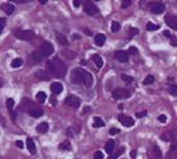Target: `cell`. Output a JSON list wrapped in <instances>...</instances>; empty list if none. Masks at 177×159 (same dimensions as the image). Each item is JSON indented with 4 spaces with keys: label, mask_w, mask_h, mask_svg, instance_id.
Wrapping results in <instances>:
<instances>
[{
    "label": "cell",
    "mask_w": 177,
    "mask_h": 159,
    "mask_svg": "<svg viewBox=\"0 0 177 159\" xmlns=\"http://www.w3.org/2000/svg\"><path fill=\"white\" fill-rule=\"evenodd\" d=\"M71 83L81 84V85H84L85 87L89 88L92 86L93 78H92L91 74L88 72L87 70L78 67V68H75V69L71 70Z\"/></svg>",
    "instance_id": "6da1fadb"
},
{
    "label": "cell",
    "mask_w": 177,
    "mask_h": 159,
    "mask_svg": "<svg viewBox=\"0 0 177 159\" xmlns=\"http://www.w3.org/2000/svg\"><path fill=\"white\" fill-rule=\"evenodd\" d=\"M47 69L50 72V74L55 77H64L66 74L67 67L64 64V62L58 57L55 56L52 59L48 60L47 62Z\"/></svg>",
    "instance_id": "7a4b0ae2"
},
{
    "label": "cell",
    "mask_w": 177,
    "mask_h": 159,
    "mask_svg": "<svg viewBox=\"0 0 177 159\" xmlns=\"http://www.w3.org/2000/svg\"><path fill=\"white\" fill-rule=\"evenodd\" d=\"M15 37L20 40L29 41L35 37V33L31 30H17L15 32Z\"/></svg>",
    "instance_id": "3957f363"
},
{
    "label": "cell",
    "mask_w": 177,
    "mask_h": 159,
    "mask_svg": "<svg viewBox=\"0 0 177 159\" xmlns=\"http://www.w3.org/2000/svg\"><path fill=\"white\" fill-rule=\"evenodd\" d=\"M39 51L41 52V54L44 56V58H47L49 57L50 55H52L54 52V47L52 43H48V41H45L43 45L39 47Z\"/></svg>",
    "instance_id": "277c9868"
},
{
    "label": "cell",
    "mask_w": 177,
    "mask_h": 159,
    "mask_svg": "<svg viewBox=\"0 0 177 159\" xmlns=\"http://www.w3.org/2000/svg\"><path fill=\"white\" fill-rule=\"evenodd\" d=\"M130 96V92L126 89H116L112 92V97L114 99H124Z\"/></svg>",
    "instance_id": "5b68a950"
},
{
    "label": "cell",
    "mask_w": 177,
    "mask_h": 159,
    "mask_svg": "<svg viewBox=\"0 0 177 159\" xmlns=\"http://www.w3.org/2000/svg\"><path fill=\"white\" fill-rule=\"evenodd\" d=\"M84 10H85V12L88 16H94V14H98V12H100L98 6L94 3L89 2V1L85 2V4H84Z\"/></svg>",
    "instance_id": "8992f818"
},
{
    "label": "cell",
    "mask_w": 177,
    "mask_h": 159,
    "mask_svg": "<svg viewBox=\"0 0 177 159\" xmlns=\"http://www.w3.org/2000/svg\"><path fill=\"white\" fill-rule=\"evenodd\" d=\"M65 103L67 106H71L74 108H78L80 106V99L75 95H68L66 98H65Z\"/></svg>",
    "instance_id": "52a82bcc"
},
{
    "label": "cell",
    "mask_w": 177,
    "mask_h": 159,
    "mask_svg": "<svg viewBox=\"0 0 177 159\" xmlns=\"http://www.w3.org/2000/svg\"><path fill=\"white\" fill-rule=\"evenodd\" d=\"M118 120H119V122L121 123L122 125H124V126L126 127H130L135 124L134 119L128 116H124V115H119V116H118Z\"/></svg>",
    "instance_id": "ba28073f"
},
{
    "label": "cell",
    "mask_w": 177,
    "mask_h": 159,
    "mask_svg": "<svg viewBox=\"0 0 177 159\" xmlns=\"http://www.w3.org/2000/svg\"><path fill=\"white\" fill-rule=\"evenodd\" d=\"M150 10L152 14H161L165 12V5L162 3H153L150 6Z\"/></svg>",
    "instance_id": "9c48e42d"
},
{
    "label": "cell",
    "mask_w": 177,
    "mask_h": 159,
    "mask_svg": "<svg viewBox=\"0 0 177 159\" xmlns=\"http://www.w3.org/2000/svg\"><path fill=\"white\" fill-rule=\"evenodd\" d=\"M165 23L170 27V28L174 29V30H177V20L173 16L167 14V16L165 17Z\"/></svg>",
    "instance_id": "30bf717a"
},
{
    "label": "cell",
    "mask_w": 177,
    "mask_h": 159,
    "mask_svg": "<svg viewBox=\"0 0 177 159\" xmlns=\"http://www.w3.org/2000/svg\"><path fill=\"white\" fill-rule=\"evenodd\" d=\"M115 58L119 62H127L128 61V55L124 51H117L115 53Z\"/></svg>",
    "instance_id": "8fae6325"
},
{
    "label": "cell",
    "mask_w": 177,
    "mask_h": 159,
    "mask_svg": "<svg viewBox=\"0 0 177 159\" xmlns=\"http://www.w3.org/2000/svg\"><path fill=\"white\" fill-rule=\"evenodd\" d=\"M162 157V153H161V150L157 146H154L153 147V150L150 151V156H149V159H161Z\"/></svg>",
    "instance_id": "7c38bea8"
},
{
    "label": "cell",
    "mask_w": 177,
    "mask_h": 159,
    "mask_svg": "<svg viewBox=\"0 0 177 159\" xmlns=\"http://www.w3.org/2000/svg\"><path fill=\"white\" fill-rule=\"evenodd\" d=\"M51 90L54 94H59V93L62 92L63 87L60 83H58V82H54V83H52V85H51Z\"/></svg>",
    "instance_id": "4fadbf2b"
},
{
    "label": "cell",
    "mask_w": 177,
    "mask_h": 159,
    "mask_svg": "<svg viewBox=\"0 0 177 159\" xmlns=\"http://www.w3.org/2000/svg\"><path fill=\"white\" fill-rule=\"evenodd\" d=\"M27 149L29 150V152H30L31 154H35V152H36V147H35V144L34 142H33L32 139H30V137H28L27 139Z\"/></svg>",
    "instance_id": "5bb4252c"
},
{
    "label": "cell",
    "mask_w": 177,
    "mask_h": 159,
    "mask_svg": "<svg viewBox=\"0 0 177 159\" xmlns=\"http://www.w3.org/2000/svg\"><path fill=\"white\" fill-rule=\"evenodd\" d=\"M114 148H115V142L113 139H109L106 143V146H105V151L108 154H111L113 152V150H114Z\"/></svg>",
    "instance_id": "9a60e30c"
},
{
    "label": "cell",
    "mask_w": 177,
    "mask_h": 159,
    "mask_svg": "<svg viewBox=\"0 0 177 159\" xmlns=\"http://www.w3.org/2000/svg\"><path fill=\"white\" fill-rule=\"evenodd\" d=\"M105 41H106V36H105L104 34H98L95 36V38H94V43H95V45L98 46V47H103Z\"/></svg>",
    "instance_id": "2e32d148"
},
{
    "label": "cell",
    "mask_w": 177,
    "mask_h": 159,
    "mask_svg": "<svg viewBox=\"0 0 177 159\" xmlns=\"http://www.w3.org/2000/svg\"><path fill=\"white\" fill-rule=\"evenodd\" d=\"M56 40L58 41V43H60L61 46H68V40L67 38L61 33H57L56 34Z\"/></svg>",
    "instance_id": "e0dca14e"
},
{
    "label": "cell",
    "mask_w": 177,
    "mask_h": 159,
    "mask_svg": "<svg viewBox=\"0 0 177 159\" xmlns=\"http://www.w3.org/2000/svg\"><path fill=\"white\" fill-rule=\"evenodd\" d=\"M48 129H49V124H48L47 122L41 123V124H39L36 127V131L39 133H46L48 131Z\"/></svg>",
    "instance_id": "ac0fdd59"
},
{
    "label": "cell",
    "mask_w": 177,
    "mask_h": 159,
    "mask_svg": "<svg viewBox=\"0 0 177 159\" xmlns=\"http://www.w3.org/2000/svg\"><path fill=\"white\" fill-rule=\"evenodd\" d=\"M1 8L4 10V12H5L6 14H12V12H15V6L14 5H12V4H9V3H6V4H3V5L1 6Z\"/></svg>",
    "instance_id": "d6986e66"
},
{
    "label": "cell",
    "mask_w": 177,
    "mask_h": 159,
    "mask_svg": "<svg viewBox=\"0 0 177 159\" xmlns=\"http://www.w3.org/2000/svg\"><path fill=\"white\" fill-rule=\"evenodd\" d=\"M43 114L44 112L41 108H32V110L29 111V115H30L31 117H33V118H39V117H41Z\"/></svg>",
    "instance_id": "ffe728a7"
},
{
    "label": "cell",
    "mask_w": 177,
    "mask_h": 159,
    "mask_svg": "<svg viewBox=\"0 0 177 159\" xmlns=\"http://www.w3.org/2000/svg\"><path fill=\"white\" fill-rule=\"evenodd\" d=\"M92 60H93V62L95 63V65L98 66V68H102L103 67V65H104V62H103V59H102V57L101 56H98V55H93L92 56Z\"/></svg>",
    "instance_id": "44dd1931"
},
{
    "label": "cell",
    "mask_w": 177,
    "mask_h": 159,
    "mask_svg": "<svg viewBox=\"0 0 177 159\" xmlns=\"http://www.w3.org/2000/svg\"><path fill=\"white\" fill-rule=\"evenodd\" d=\"M35 76H36L39 80H49L50 79L49 74L45 72L44 70H39V72H37L36 74H35Z\"/></svg>",
    "instance_id": "7402d4cb"
},
{
    "label": "cell",
    "mask_w": 177,
    "mask_h": 159,
    "mask_svg": "<svg viewBox=\"0 0 177 159\" xmlns=\"http://www.w3.org/2000/svg\"><path fill=\"white\" fill-rule=\"evenodd\" d=\"M59 148H60L61 150H64V151H69V150L71 149V146L68 141H64L59 145Z\"/></svg>",
    "instance_id": "603a6c76"
},
{
    "label": "cell",
    "mask_w": 177,
    "mask_h": 159,
    "mask_svg": "<svg viewBox=\"0 0 177 159\" xmlns=\"http://www.w3.org/2000/svg\"><path fill=\"white\" fill-rule=\"evenodd\" d=\"M103 126H105L104 121H103L101 118H98V117H94L93 127H95V128H98V127H103Z\"/></svg>",
    "instance_id": "cb8c5ba5"
},
{
    "label": "cell",
    "mask_w": 177,
    "mask_h": 159,
    "mask_svg": "<svg viewBox=\"0 0 177 159\" xmlns=\"http://www.w3.org/2000/svg\"><path fill=\"white\" fill-rule=\"evenodd\" d=\"M36 99L39 100V102L44 103V102L46 101V99H47V95H46L45 92L41 91V92H39V93L36 94Z\"/></svg>",
    "instance_id": "d4e9b609"
},
{
    "label": "cell",
    "mask_w": 177,
    "mask_h": 159,
    "mask_svg": "<svg viewBox=\"0 0 177 159\" xmlns=\"http://www.w3.org/2000/svg\"><path fill=\"white\" fill-rule=\"evenodd\" d=\"M32 57L36 62H39V61H42L43 59H45V58H44V56L42 55L41 52H39V50H37V51H35L34 53L32 54Z\"/></svg>",
    "instance_id": "484cf974"
},
{
    "label": "cell",
    "mask_w": 177,
    "mask_h": 159,
    "mask_svg": "<svg viewBox=\"0 0 177 159\" xmlns=\"http://www.w3.org/2000/svg\"><path fill=\"white\" fill-rule=\"evenodd\" d=\"M119 29H120V24L116 22V21H113L112 24H111V30H112V32L116 33L119 31Z\"/></svg>",
    "instance_id": "4316f807"
},
{
    "label": "cell",
    "mask_w": 177,
    "mask_h": 159,
    "mask_svg": "<svg viewBox=\"0 0 177 159\" xmlns=\"http://www.w3.org/2000/svg\"><path fill=\"white\" fill-rule=\"evenodd\" d=\"M146 29H147L148 31L159 30V29H160V26H159V25H155V24H153V23L149 22V23H147V25H146Z\"/></svg>",
    "instance_id": "83f0119b"
},
{
    "label": "cell",
    "mask_w": 177,
    "mask_h": 159,
    "mask_svg": "<svg viewBox=\"0 0 177 159\" xmlns=\"http://www.w3.org/2000/svg\"><path fill=\"white\" fill-rule=\"evenodd\" d=\"M23 64V60L20 59V58H17V59L12 60V67L14 68H17V67H20L21 65Z\"/></svg>",
    "instance_id": "f1b7e54d"
},
{
    "label": "cell",
    "mask_w": 177,
    "mask_h": 159,
    "mask_svg": "<svg viewBox=\"0 0 177 159\" xmlns=\"http://www.w3.org/2000/svg\"><path fill=\"white\" fill-rule=\"evenodd\" d=\"M153 82H154V78H153L151 74H149V76H147L146 78H145L143 84H144V85H150V84H152Z\"/></svg>",
    "instance_id": "f546056e"
},
{
    "label": "cell",
    "mask_w": 177,
    "mask_h": 159,
    "mask_svg": "<svg viewBox=\"0 0 177 159\" xmlns=\"http://www.w3.org/2000/svg\"><path fill=\"white\" fill-rule=\"evenodd\" d=\"M169 93L173 96L177 95V85H171L169 87Z\"/></svg>",
    "instance_id": "4dcf8cb0"
},
{
    "label": "cell",
    "mask_w": 177,
    "mask_h": 159,
    "mask_svg": "<svg viewBox=\"0 0 177 159\" xmlns=\"http://www.w3.org/2000/svg\"><path fill=\"white\" fill-rule=\"evenodd\" d=\"M121 80L123 82H125V83L130 84L132 83L133 81H134V79H133V77H130V76H126V74H121Z\"/></svg>",
    "instance_id": "1f68e13d"
},
{
    "label": "cell",
    "mask_w": 177,
    "mask_h": 159,
    "mask_svg": "<svg viewBox=\"0 0 177 159\" xmlns=\"http://www.w3.org/2000/svg\"><path fill=\"white\" fill-rule=\"evenodd\" d=\"M123 151H124V148H123V147H121L119 150H118V152H117V153H115V154H113V155H111L110 157H109L108 159H116V158L118 157V156L120 155V154H122V153H123Z\"/></svg>",
    "instance_id": "d6a6232c"
},
{
    "label": "cell",
    "mask_w": 177,
    "mask_h": 159,
    "mask_svg": "<svg viewBox=\"0 0 177 159\" xmlns=\"http://www.w3.org/2000/svg\"><path fill=\"white\" fill-rule=\"evenodd\" d=\"M15 106V101H14V99L12 98H8L7 100H6V106H7V108L8 110H12V106Z\"/></svg>",
    "instance_id": "836d02e7"
},
{
    "label": "cell",
    "mask_w": 177,
    "mask_h": 159,
    "mask_svg": "<svg viewBox=\"0 0 177 159\" xmlns=\"http://www.w3.org/2000/svg\"><path fill=\"white\" fill-rule=\"evenodd\" d=\"M139 33V30L136 28H130V31H128V35L130 36H135V35H137Z\"/></svg>",
    "instance_id": "e575fe53"
},
{
    "label": "cell",
    "mask_w": 177,
    "mask_h": 159,
    "mask_svg": "<svg viewBox=\"0 0 177 159\" xmlns=\"http://www.w3.org/2000/svg\"><path fill=\"white\" fill-rule=\"evenodd\" d=\"M93 158L94 159H104V154H103L101 151H96L95 153H94Z\"/></svg>",
    "instance_id": "d590c367"
},
{
    "label": "cell",
    "mask_w": 177,
    "mask_h": 159,
    "mask_svg": "<svg viewBox=\"0 0 177 159\" xmlns=\"http://www.w3.org/2000/svg\"><path fill=\"white\" fill-rule=\"evenodd\" d=\"M132 0H124V1H122L121 3V7L122 8H126L127 6H130V4H132Z\"/></svg>",
    "instance_id": "8d00e7d4"
},
{
    "label": "cell",
    "mask_w": 177,
    "mask_h": 159,
    "mask_svg": "<svg viewBox=\"0 0 177 159\" xmlns=\"http://www.w3.org/2000/svg\"><path fill=\"white\" fill-rule=\"evenodd\" d=\"M5 23H6L5 19H4V18L0 19V32H2V31H3L4 27H5Z\"/></svg>",
    "instance_id": "74e56055"
},
{
    "label": "cell",
    "mask_w": 177,
    "mask_h": 159,
    "mask_svg": "<svg viewBox=\"0 0 177 159\" xmlns=\"http://www.w3.org/2000/svg\"><path fill=\"white\" fill-rule=\"evenodd\" d=\"M157 120H159L161 123H166L167 122V117H166L165 115H161V116L157 118Z\"/></svg>",
    "instance_id": "f35d334b"
},
{
    "label": "cell",
    "mask_w": 177,
    "mask_h": 159,
    "mask_svg": "<svg viewBox=\"0 0 177 159\" xmlns=\"http://www.w3.org/2000/svg\"><path fill=\"white\" fill-rule=\"evenodd\" d=\"M170 41H171L172 46H174V47H176V46H177V38L175 36H173V35H172L171 38H170Z\"/></svg>",
    "instance_id": "ab89813d"
},
{
    "label": "cell",
    "mask_w": 177,
    "mask_h": 159,
    "mask_svg": "<svg viewBox=\"0 0 177 159\" xmlns=\"http://www.w3.org/2000/svg\"><path fill=\"white\" fill-rule=\"evenodd\" d=\"M146 115H147V112H146V111H144V112L137 113V114H136V117H137V118H143V117H145Z\"/></svg>",
    "instance_id": "60d3db41"
},
{
    "label": "cell",
    "mask_w": 177,
    "mask_h": 159,
    "mask_svg": "<svg viewBox=\"0 0 177 159\" xmlns=\"http://www.w3.org/2000/svg\"><path fill=\"white\" fill-rule=\"evenodd\" d=\"M119 131L120 130L118 128H114V127H113V128L110 129V134H116V133H118Z\"/></svg>",
    "instance_id": "b9f144b4"
},
{
    "label": "cell",
    "mask_w": 177,
    "mask_h": 159,
    "mask_svg": "<svg viewBox=\"0 0 177 159\" xmlns=\"http://www.w3.org/2000/svg\"><path fill=\"white\" fill-rule=\"evenodd\" d=\"M16 146L18 148H20V149H23V147H24V145H23V142L22 141H17L16 142Z\"/></svg>",
    "instance_id": "7bdbcfd3"
},
{
    "label": "cell",
    "mask_w": 177,
    "mask_h": 159,
    "mask_svg": "<svg viewBox=\"0 0 177 159\" xmlns=\"http://www.w3.org/2000/svg\"><path fill=\"white\" fill-rule=\"evenodd\" d=\"M164 36L167 37V38H171L172 35H171V33H170L168 30H165V31H164Z\"/></svg>",
    "instance_id": "ee69618b"
},
{
    "label": "cell",
    "mask_w": 177,
    "mask_h": 159,
    "mask_svg": "<svg viewBox=\"0 0 177 159\" xmlns=\"http://www.w3.org/2000/svg\"><path fill=\"white\" fill-rule=\"evenodd\" d=\"M128 51H130V54H137V53H138V50H137L136 48H134V47L130 48V50H128Z\"/></svg>",
    "instance_id": "f6af8a7d"
},
{
    "label": "cell",
    "mask_w": 177,
    "mask_h": 159,
    "mask_svg": "<svg viewBox=\"0 0 177 159\" xmlns=\"http://www.w3.org/2000/svg\"><path fill=\"white\" fill-rule=\"evenodd\" d=\"M80 4H81V1H80V0H74V5H75L76 7H78Z\"/></svg>",
    "instance_id": "bcb514c9"
},
{
    "label": "cell",
    "mask_w": 177,
    "mask_h": 159,
    "mask_svg": "<svg viewBox=\"0 0 177 159\" xmlns=\"http://www.w3.org/2000/svg\"><path fill=\"white\" fill-rule=\"evenodd\" d=\"M130 156H132L133 158H135V157H136V151L132 152V153H130Z\"/></svg>",
    "instance_id": "7dc6e473"
},
{
    "label": "cell",
    "mask_w": 177,
    "mask_h": 159,
    "mask_svg": "<svg viewBox=\"0 0 177 159\" xmlns=\"http://www.w3.org/2000/svg\"><path fill=\"white\" fill-rule=\"evenodd\" d=\"M46 2H48L47 0H39V3L41 4H46Z\"/></svg>",
    "instance_id": "c3c4849f"
}]
</instances>
